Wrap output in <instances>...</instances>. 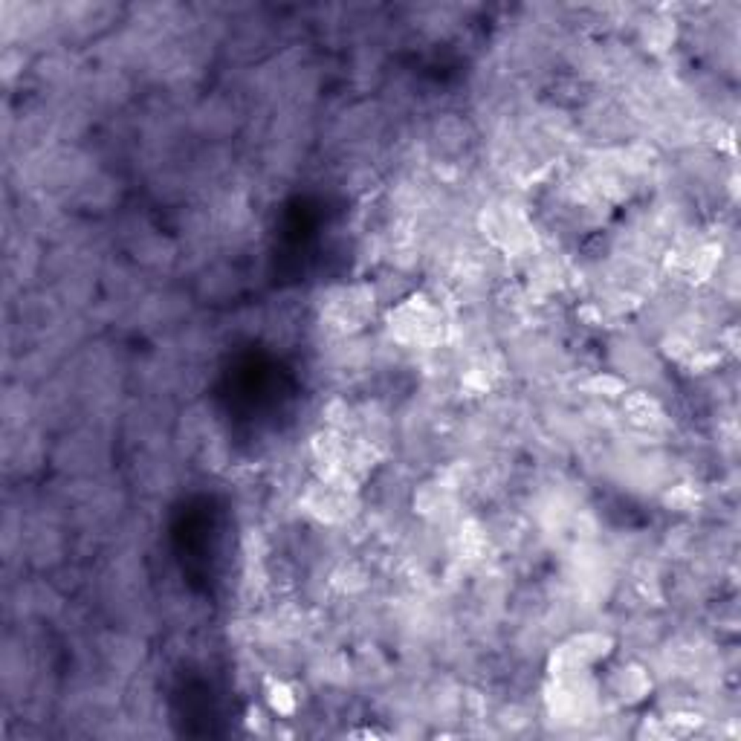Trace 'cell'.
I'll return each instance as SVG.
<instances>
[{"mask_svg": "<svg viewBox=\"0 0 741 741\" xmlns=\"http://www.w3.org/2000/svg\"><path fill=\"white\" fill-rule=\"evenodd\" d=\"M388 733H383V730H374V727H365V730H354L351 733V738H385Z\"/></svg>", "mask_w": 741, "mask_h": 741, "instance_id": "3957f363", "label": "cell"}, {"mask_svg": "<svg viewBox=\"0 0 741 741\" xmlns=\"http://www.w3.org/2000/svg\"><path fill=\"white\" fill-rule=\"evenodd\" d=\"M591 391L600 394V397H617V394L626 391V383L617 380V377H608V374H597L591 380Z\"/></svg>", "mask_w": 741, "mask_h": 741, "instance_id": "7a4b0ae2", "label": "cell"}, {"mask_svg": "<svg viewBox=\"0 0 741 741\" xmlns=\"http://www.w3.org/2000/svg\"><path fill=\"white\" fill-rule=\"evenodd\" d=\"M264 695H267V706L272 709L275 716H281V718L296 716V709H298V695H296V689H293L287 681L267 675V681H264Z\"/></svg>", "mask_w": 741, "mask_h": 741, "instance_id": "6da1fadb", "label": "cell"}]
</instances>
